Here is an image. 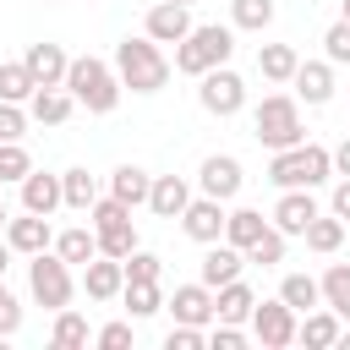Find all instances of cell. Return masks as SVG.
I'll return each instance as SVG.
<instances>
[{
    "instance_id": "45",
    "label": "cell",
    "mask_w": 350,
    "mask_h": 350,
    "mask_svg": "<svg viewBox=\"0 0 350 350\" xmlns=\"http://www.w3.org/2000/svg\"><path fill=\"white\" fill-rule=\"evenodd\" d=\"M241 345H246V339H241V334H235L230 323H224V328L213 334V350H241Z\"/></svg>"
},
{
    "instance_id": "35",
    "label": "cell",
    "mask_w": 350,
    "mask_h": 350,
    "mask_svg": "<svg viewBox=\"0 0 350 350\" xmlns=\"http://www.w3.org/2000/svg\"><path fill=\"white\" fill-rule=\"evenodd\" d=\"M339 241H345V224H339V219H323V213H317V219L306 224V246H312V252H334Z\"/></svg>"
},
{
    "instance_id": "21",
    "label": "cell",
    "mask_w": 350,
    "mask_h": 350,
    "mask_svg": "<svg viewBox=\"0 0 350 350\" xmlns=\"http://www.w3.org/2000/svg\"><path fill=\"white\" fill-rule=\"evenodd\" d=\"M22 202H27L33 213H49L55 202H66V191H60V180H55V175L27 170V175H22Z\"/></svg>"
},
{
    "instance_id": "17",
    "label": "cell",
    "mask_w": 350,
    "mask_h": 350,
    "mask_svg": "<svg viewBox=\"0 0 350 350\" xmlns=\"http://www.w3.org/2000/svg\"><path fill=\"white\" fill-rule=\"evenodd\" d=\"M120 290H126V262H120V257H104V262L88 257V295H93V301H109V295H120Z\"/></svg>"
},
{
    "instance_id": "27",
    "label": "cell",
    "mask_w": 350,
    "mask_h": 350,
    "mask_svg": "<svg viewBox=\"0 0 350 350\" xmlns=\"http://www.w3.org/2000/svg\"><path fill=\"white\" fill-rule=\"evenodd\" d=\"M33 88H38V77L27 71V60H5L0 66V98H33Z\"/></svg>"
},
{
    "instance_id": "5",
    "label": "cell",
    "mask_w": 350,
    "mask_h": 350,
    "mask_svg": "<svg viewBox=\"0 0 350 350\" xmlns=\"http://www.w3.org/2000/svg\"><path fill=\"white\" fill-rule=\"evenodd\" d=\"M88 219H93V230H98V252H104V257H131V252H137L131 208H126L120 197H98V202L88 208Z\"/></svg>"
},
{
    "instance_id": "19",
    "label": "cell",
    "mask_w": 350,
    "mask_h": 350,
    "mask_svg": "<svg viewBox=\"0 0 350 350\" xmlns=\"http://www.w3.org/2000/svg\"><path fill=\"white\" fill-rule=\"evenodd\" d=\"M71 104H77V93H71V88H60V82L33 88V115H38V120H49V126H60V120L71 115Z\"/></svg>"
},
{
    "instance_id": "15",
    "label": "cell",
    "mask_w": 350,
    "mask_h": 350,
    "mask_svg": "<svg viewBox=\"0 0 350 350\" xmlns=\"http://www.w3.org/2000/svg\"><path fill=\"white\" fill-rule=\"evenodd\" d=\"M22 60H27V71L38 77V88L66 82V66H71V60L60 55V44H27V55H22Z\"/></svg>"
},
{
    "instance_id": "48",
    "label": "cell",
    "mask_w": 350,
    "mask_h": 350,
    "mask_svg": "<svg viewBox=\"0 0 350 350\" xmlns=\"http://www.w3.org/2000/svg\"><path fill=\"white\" fill-rule=\"evenodd\" d=\"M5 262H11V241H5V246H0V273H5Z\"/></svg>"
},
{
    "instance_id": "34",
    "label": "cell",
    "mask_w": 350,
    "mask_h": 350,
    "mask_svg": "<svg viewBox=\"0 0 350 350\" xmlns=\"http://www.w3.org/2000/svg\"><path fill=\"white\" fill-rule=\"evenodd\" d=\"M126 306L142 317V312H159L164 295H159V279H126Z\"/></svg>"
},
{
    "instance_id": "24",
    "label": "cell",
    "mask_w": 350,
    "mask_h": 350,
    "mask_svg": "<svg viewBox=\"0 0 350 350\" xmlns=\"http://www.w3.org/2000/svg\"><path fill=\"white\" fill-rule=\"evenodd\" d=\"M295 66H301V60H295L290 44H262V49H257V71H262L268 82H290Z\"/></svg>"
},
{
    "instance_id": "46",
    "label": "cell",
    "mask_w": 350,
    "mask_h": 350,
    "mask_svg": "<svg viewBox=\"0 0 350 350\" xmlns=\"http://www.w3.org/2000/svg\"><path fill=\"white\" fill-rule=\"evenodd\" d=\"M334 213L350 219V180H339V191H334Z\"/></svg>"
},
{
    "instance_id": "22",
    "label": "cell",
    "mask_w": 350,
    "mask_h": 350,
    "mask_svg": "<svg viewBox=\"0 0 350 350\" xmlns=\"http://www.w3.org/2000/svg\"><path fill=\"white\" fill-rule=\"evenodd\" d=\"M230 279H241V246H213V252L202 257V284L219 290V284H230Z\"/></svg>"
},
{
    "instance_id": "2",
    "label": "cell",
    "mask_w": 350,
    "mask_h": 350,
    "mask_svg": "<svg viewBox=\"0 0 350 350\" xmlns=\"http://www.w3.org/2000/svg\"><path fill=\"white\" fill-rule=\"evenodd\" d=\"M66 88H71L77 104H88L93 115H109L115 98H120V77H115L104 60H93V55H82V60L66 66Z\"/></svg>"
},
{
    "instance_id": "1",
    "label": "cell",
    "mask_w": 350,
    "mask_h": 350,
    "mask_svg": "<svg viewBox=\"0 0 350 350\" xmlns=\"http://www.w3.org/2000/svg\"><path fill=\"white\" fill-rule=\"evenodd\" d=\"M115 71H120V82L131 88V93H159L164 82H170V60H164V49H159V38H126L120 49H115Z\"/></svg>"
},
{
    "instance_id": "36",
    "label": "cell",
    "mask_w": 350,
    "mask_h": 350,
    "mask_svg": "<svg viewBox=\"0 0 350 350\" xmlns=\"http://www.w3.org/2000/svg\"><path fill=\"white\" fill-rule=\"evenodd\" d=\"M301 339H306V345H334V339H339V312H317V317H306Z\"/></svg>"
},
{
    "instance_id": "49",
    "label": "cell",
    "mask_w": 350,
    "mask_h": 350,
    "mask_svg": "<svg viewBox=\"0 0 350 350\" xmlns=\"http://www.w3.org/2000/svg\"><path fill=\"white\" fill-rule=\"evenodd\" d=\"M345 22H350V0H345Z\"/></svg>"
},
{
    "instance_id": "26",
    "label": "cell",
    "mask_w": 350,
    "mask_h": 350,
    "mask_svg": "<svg viewBox=\"0 0 350 350\" xmlns=\"http://www.w3.org/2000/svg\"><path fill=\"white\" fill-rule=\"evenodd\" d=\"M257 306V295L241 284V279H230V284H219V301H213V317H224V323H235V317H246Z\"/></svg>"
},
{
    "instance_id": "7",
    "label": "cell",
    "mask_w": 350,
    "mask_h": 350,
    "mask_svg": "<svg viewBox=\"0 0 350 350\" xmlns=\"http://www.w3.org/2000/svg\"><path fill=\"white\" fill-rule=\"evenodd\" d=\"M33 295H38L44 306H55V312L71 301V268H66L60 252H55V257H49V252H33Z\"/></svg>"
},
{
    "instance_id": "50",
    "label": "cell",
    "mask_w": 350,
    "mask_h": 350,
    "mask_svg": "<svg viewBox=\"0 0 350 350\" xmlns=\"http://www.w3.org/2000/svg\"><path fill=\"white\" fill-rule=\"evenodd\" d=\"M0 224H5V202H0Z\"/></svg>"
},
{
    "instance_id": "14",
    "label": "cell",
    "mask_w": 350,
    "mask_h": 350,
    "mask_svg": "<svg viewBox=\"0 0 350 350\" xmlns=\"http://www.w3.org/2000/svg\"><path fill=\"white\" fill-rule=\"evenodd\" d=\"M164 306L175 312V323H208V317H213V295H208V284H175V295H170Z\"/></svg>"
},
{
    "instance_id": "6",
    "label": "cell",
    "mask_w": 350,
    "mask_h": 350,
    "mask_svg": "<svg viewBox=\"0 0 350 350\" xmlns=\"http://www.w3.org/2000/svg\"><path fill=\"white\" fill-rule=\"evenodd\" d=\"M252 126H257V142H268V148H290V142H301V109H295L290 93L262 98L257 115H252Z\"/></svg>"
},
{
    "instance_id": "43",
    "label": "cell",
    "mask_w": 350,
    "mask_h": 350,
    "mask_svg": "<svg viewBox=\"0 0 350 350\" xmlns=\"http://www.w3.org/2000/svg\"><path fill=\"white\" fill-rule=\"evenodd\" d=\"M16 323H22V306H16V295L0 284V334H16Z\"/></svg>"
},
{
    "instance_id": "10",
    "label": "cell",
    "mask_w": 350,
    "mask_h": 350,
    "mask_svg": "<svg viewBox=\"0 0 350 350\" xmlns=\"http://www.w3.org/2000/svg\"><path fill=\"white\" fill-rule=\"evenodd\" d=\"M312 219H317V202H312L301 186H284V197H279V208H273V224H279L284 235H306Z\"/></svg>"
},
{
    "instance_id": "31",
    "label": "cell",
    "mask_w": 350,
    "mask_h": 350,
    "mask_svg": "<svg viewBox=\"0 0 350 350\" xmlns=\"http://www.w3.org/2000/svg\"><path fill=\"white\" fill-rule=\"evenodd\" d=\"M60 191H66L71 208H93V202H98V186H93L88 170H66V175H60Z\"/></svg>"
},
{
    "instance_id": "18",
    "label": "cell",
    "mask_w": 350,
    "mask_h": 350,
    "mask_svg": "<svg viewBox=\"0 0 350 350\" xmlns=\"http://www.w3.org/2000/svg\"><path fill=\"white\" fill-rule=\"evenodd\" d=\"M148 202H153V213L175 219V213H186V202H191V186H186L180 175H159V180H153V191H148Z\"/></svg>"
},
{
    "instance_id": "37",
    "label": "cell",
    "mask_w": 350,
    "mask_h": 350,
    "mask_svg": "<svg viewBox=\"0 0 350 350\" xmlns=\"http://www.w3.org/2000/svg\"><path fill=\"white\" fill-rule=\"evenodd\" d=\"M27 170H33L27 148H22V142H0V180H22Z\"/></svg>"
},
{
    "instance_id": "13",
    "label": "cell",
    "mask_w": 350,
    "mask_h": 350,
    "mask_svg": "<svg viewBox=\"0 0 350 350\" xmlns=\"http://www.w3.org/2000/svg\"><path fill=\"white\" fill-rule=\"evenodd\" d=\"M202 191L219 197V202L235 197V191H241V164H235L230 153H208V159H202Z\"/></svg>"
},
{
    "instance_id": "25",
    "label": "cell",
    "mask_w": 350,
    "mask_h": 350,
    "mask_svg": "<svg viewBox=\"0 0 350 350\" xmlns=\"http://www.w3.org/2000/svg\"><path fill=\"white\" fill-rule=\"evenodd\" d=\"M262 230H268V219H262L257 208H235V213L224 219V235H230V246H241V252H246Z\"/></svg>"
},
{
    "instance_id": "3",
    "label": "cell",
    "mask_w": 350,
    "mask_h": 350,
    "mask_svg": "<svg viewBox=\"0 0 350 350\" xmlns=\"http://www.w3.org/2000/svg\"><path fill=\"white\" fill-rule=\"evenodd\" d=\"M328 170H334V153L317 142H290V148H273V159H268V175L279 186H317Z\"/></svg>"
},
{
    "instance_id": "41",
    "label": "cell",
    "mask_w": 350,
    "mask_h": 350,
    "mask_svg": "<svg viewBox=\"0 0 350 350\" xmlns=\"http://www.w3.org/2000/svg\"><path fill=\"white\" fill-rule=\"evenodd\" d=\"M323 44H328V60H350V22L339 16V22L323 33Z\"/></svg>"
},
{
    "instance_id": "16",
    "label": "cell",
    "mask_w": 350,
    "mask_h": 350,
    "mask_svg": "<svg viewBox=\"0 0 350 350\" xmlns=\"http://www.w3.org/2000/svg\"><path fill=\"white\" fill-rule=\"evenodd\" d=\"M49 213H33L27 208V219H11L5 224V241H11V252H44L49 246V224H44Z\"/></svg>"
},
{
    "instance_id": "29",
    "label": "cell",
    "mask_w": 350,
    "mask_h": 350,
    "mask_svg": "<svg viewBox=\"0 0 350 350\" xmlns=\"http://www.w3.org/2000/svg\"><path fill=\"white\" fill-rule=\"evenodd\" d=\"M323 301H328L339 317H350V262H334V268L323 273Z\"/></svg>"
},
{
    "instance_id": "23",
    "label": "cell",
    "mask_w": 350,
    "mask_h": 350,
    "mask_svg": "<svg viewBox=\"0 0 350 350\" xmlns=\"http://www.w3.org/2000/svg\"><path fill=\"white\" fill-rule=\"evenodd\" d=\"M295 88H301V98L306 104H323L328 93H334V71L323 66V60H306V66H295V77H290Z\"/></svg>"
},
{
    "instance_id": "39",
    "label": "cell",
    "mask_w": 350,
    "mask_h": 350,
    "mask_svg": "<svg viewBox=\"0 0 350 350\" xmlns=\"http://www.w3.org/2000/svg\"><path fill=\"white\" fill-rule=\"evenodd\" d=\"M22 131H27V115H22L11 98H0V142H16Z\"/></svg>"
},
{
    "instance_id": "30",
    "label": "cell",
    "mask_w": 350,
    "mask_h": 350,
    "mask_svg": "<svg viewBox=\"0 0 350 350\" xmlns=\"http://www.w3.org/2000/svg\"><path fill=\"white\" fill-rule=\"evenodd\" d=\"M55 252H60L66 262H88V257H98V230H66V235L55 241Z\"/></svg>"
},
{
    "instance_id": "42",
    "label": "cell",
    "mask_w": 350,
    "mask_h": 350,
    "mask_svg": "<svg viewBox=\"0 0 350 350\" xmlns=\"http://www.w3.org/2000/svg\"><path fill=\"white\" fill-rule=\"evenodd\" d=\"M164 345H170V350H197V345H202V328H197V323H180V328H170Z\"/></svg>"
},
{
    "instance_id": "28",
    "label": "cell",
    "mask_w": 350,
    "mask_h": 350,
    "mask_svg": "<svg viewBox=\"0 0 350 350\" xmlns=\"http://www.w3.org/2000/svg\"><path fill=\"white\" fill-rule=\"evenodd\" d=\"M49 345H55V350H77V345H88V323H82L71 306H60V317H55V328H49Z\"/></svg>"
},
{
    "instance_id": "38",
    "label": "cell",
    "mask_w": 350,
    "mask_h": 350,
    "mask_svg": "<svg viewBox=\"0 0 350 350\" xmlns=\"http://www.w3.org/2000/svg\"><path fill=\"white\" fill-rule=\"evenodd\" d=\"M235 22L241 27H268L273 22V0H235Z\"/></svg>"
},
{
    "instance_id": "11",
    "label": "cell",
    "mask_w": 350,
    "mask_h": 350,
    "mask_svg": "<svg viewBox=\"0 0 350 350\" xmlns=\"http://www.w3.org/2000/svg\"><path fill=\"white\" fill-rule=\"evenodd\" d=\"M180 219H186V235H191V241H219V230H224L230 213L219 208V197H191Z\"/></svg>"
},
{
    "instance_id": "8",
    "label": "cell",
    "mask_w": 350,
    "mask_h": 350,
    "mask_svg": "<svg viewBox=\"0 0 350 350\" xmlns=\"http://www.w3.org/2000/svg\"><path fill=\"white\" fill-rule=\"evenodd\" d=\"M197 98H202V109H213V115H235L241 98H246V82H241L230 66H213V71H202Z\"/></svg>"
},
{
    "instance_id": "20",
    "label": "cell",
    "mask_w": 350,
    "mask_h": 350,
    "mask_svg": "<svg viewBox=\"0 0 350 350\" xmlns=\"http://www.w3.org/2000/svg\"><path fill=\"white\" fill-rule=\"evenodd\" d=\"M148 191H153V180H148V170H137V164H120V170L109 175V197H120L126 208L148 202Z\"/></svg>"
},
{
    "instance_id": "4",
    "label": "cell",
    "mask_w": 350,
    "mask_h": 350,
    "mask_svg": "<svg viewBox=\"0 0 350 350\" xmlns=\"http://www.w3.org/2000/svg\"><path fill=\"white\" fill-rule=\"evenodd\" d=\"M230 27H219V22H208V27H191L186 38H180V49H175V71H191V77H202V71H213V66H224L230 60Z\"/></svg>"
},
{
    "instance_id": "47",
    "label": "cell",
    "mask_w": 350,
    "mask_h": 350,
    "mask_svg": "<svg viewBox=\"0 0 350 350\" xmlns=\"http://www.w3.org/2000/svg\"><path fill=\"white\" fill-rule=\"evenodd\" d=\"M334 170H339V175H350V137L334 148Z\"/></svg>"
},
{
    "instance_id": "12",
    "label": "cell",
    "mask_w": 350,
    "mask_h": 350,
    "mask_svg": "<svg viewBox=\"0 0 350 350\" xmlns=\"http://www.w3.org/2000/svg\"><path fill=\"white\" fill-rule=\"evenodd\" d=\"M191 33V16H186V5H175V0H159L153 11H148V38H159V44H180Z\"/></svg>"
},
{
    "instance_id": "32",
    "label": "cell",
    "mask_w": 350,
    "mask_h": 350,
    "mask_svg": "<svg viewBox=\"0 0 350 350\" xmlns=\"http://www.w3.org/2000/svg\"><path fill=\"white\" fill-rule=\"evenodd\" d=\"M279 295L295 306V312H306V306H317V295H323V284L312 279V273H290L284 284H279Z\"/></svg>"
},
{
    "instance_id": "51",
    "label": "cell",
    "mask_w": 350,
    "mask_h": 350,
    "mask_svg": "<svg viewBox=\"0 0 350 350\" xmlns=\"http://www.w3.org/2000/svg\"><path fill=\"white\" fill-rule=\"evenodd\" d=\"M175 5H191V0H175Z\"/></svg>"
},
{
    "instance_id": "9",
    "label": "cell",
    "mask_w": 350,
    "mask_h": 350,
    "mask_svg": "<svg viewBox=\"0 0 350 350\" xmlns=\"http://www.w3.org/2000/svg\"><path fill=\"white\" fill-rule=\"evenodd\" d=\"M252 328H257V339L268 345V350H279V345H290L295 339V306L279 295V301H257L252 306Z\"/></svg>"
},
{
    "instance_id": "40",
    "label": "cell",
    "mask_w": 350,
    "mask_h": 350,
    "mask_svg": "<svg viewBox=\"0 0 350 350\" xmlns=\"http://www.w3.org/2000/svg\"><path fill=\"white\" fill-rule=\"evenodd\" d=\"M120 262H126V279H159V268H164L153 252H131V257H120Z\"/></svg>"
},
{
    "instance_id": "44",
    "label": "cell",
    "mask_w": 350,
    "mask_h": 350,
    "mask_svg": "<svg viewBox=\"0 0 350 350\" xmlns=\"http://www.w3.org/2000/svg\"><path fill=\"white\" fill-rule=\"evenodd\" d=\"M98 345H104V350H126V345H131V328H126V323H104V328H98Z\"/></svg>"
},
{
    "instance_id": "33",
    "label": "cell",
    "mask_w": 350,
    "mask_h": 350,
    "mask_svg": "<svg viewBox=\"0 0 350 350\" xmlns=\"http://www.w3.org/2000/svg\"><path fill=\"white\" fill-rule=\"evenodd\" d=\"M246 257H252V262H262V268H268V262H284V230H279V224H268V230L246 246Z\"/></svg>"
}]
</instances>
